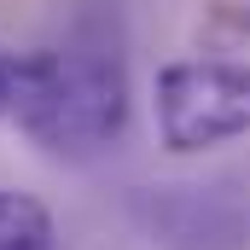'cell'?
I'll return each mask as SVG.
<instances>
[{
  "label": "cell",
  "mask_w": 250,
  "mask_h": 250,
  "mask_svg": "<svg viewBox=\"0 0 250 250\" xmlns=\"http://www.w3.org/2000/svg\"><path fill=\"white\" fill-rule=\"evenodd\" d=\"M157 140L175 157H198L250 134V0L215 6L198 35L151 76Z\"/></svg>",
  "instance_id": "obj_1"
},
{
  "label": "cell",
  "mask_w": 250,
  "mask_h": 250,
  "mask_svg": "<svg viewBox=\"0 0 250 250\" xmlns=\"http://www.w3.org/2000/svg\"><path fill=\"white\" fill-rule=\"evenodd\" d=\"M12 128L47 157H93L128 128V70L111 47H35Z\"/></svg>",
  "instance_id": "obj_2"
},
{
  "label": "cell",
  "mask_w": 250,
  "mask_h": 250,
  "mask_svg": "<svg viewBox=\"0 0 250 250\" xmlns=\"http://www.w3.org/2000/svg\"><path fill=\"white\" fill-rule=\"evenodd\" d=\"M140 221L163 250H250V198L221 181L151 187L140 198Z\"/></svg>",
  "instance_id": "obj_3"
},
{
  "label": "cell",
  "mask_w": 250,
  "mask_h": 250,
  "mask_svg": "<svg viewBox=\"0 0 250 250\" xmlns=\"http://www.w3.org/2000/svg\"><path fill=\"white\" fill-rule=\"evenodd\" d=\"M0 250H53V209L29 192L0 187Z\"/></svg>",
  "instance_id": "obj_4"
},
{
  "label": "cell",
  "mask_w": 250,
  "mask_h": 250,
  "mask_svg": "<svg viewBox=\"0 0 250 250\" xmlns=\"http://www.w3.org/2000/svg\"><path fill=\"white\" fill-rule=\"evenodd\" d=\"M23 70H29V53L0 47V123H12V117H18V99H23Z\"/></svg>",
  "instance_id": "obj_5"
}]
</instances>
